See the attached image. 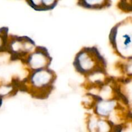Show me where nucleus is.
Masks as SVG:
<instances>
[{
	"label": "nucleus",
	"mask_w": 132,
	"mask_h": 132,
	"mask_svg": "<svg viewBox=\"0 0 132 132\" xmlns=\"http://www.w3.org/2000/svg\"><path fill=\"white\" fill-rule=\"evenodd\" d=\"M28 82L31 86L33 96L39 99L48 97L54 87L55 73L48 68L32 70Z\"/></svg>",
	"instance_id": "f03ea898"
},
{
	"label": "nucleus",
	"mask_w": 132,
	"mask_h": 132,
	"mask_svg": "<svg viewBox=\"0 0 132 132\" xmlns=\"http://www.w3.org/2000/svg\"><path fill=\"white\" fill-rule=\"evenodd\" d=\"M24 63L32 70H36L48 68L51 63V57L45 48L38 46L26 58Z\"/></svg>",
	"instance_id": "7ed1b4c3"
},
{
	"label": "nucleus",
	"mask_w": 132,
	"mask_h": 132,
	"mask_svg": "<svg viewBox=\"0 0 132 132\" xmlns=\"http://www.w3.org/2000/svg\"><path fill=\"white\" fill-rule=\"evenodd\" d=\"M78 5L88 9H103L110 5V0H79Z\"/></svg>",
	"instance_id": "39448f33"
},
{
	"label": "nucleus",
	"mask_w": 132,
	"mask_h": 132,
	"mask_svg": "<svg viewBox=\"0 0 132 132\" xmlns=\"http://www.w3.org/2000/svg\"><path fill=\"white\" fill-rule=\"evenodd\" d=\"M35 43L31 39L27 37H15L12 40L9 46V50L11 51L12 55L17 59L27 57L28 54L34 51Z\"/></svg>",
	"instance_id": "20e7f679"
},
{
	"label": "nucleus",
	"mask_w": 132,
	"mask_h": 132,
	"mask_svg": "<svg viewBox=\"0 0 132 132\" xmlns=\"http://www.w3.org/2000/svg\"><path fill=\"white\" fill-rule=\"evenodd\" d=\"M74 67L77 72L86 76L104 73L106 63L95 47L85 48L76 56Z\"/></svg>",
	"instance_id": "f257e3e1"
}]
</instances>
